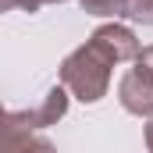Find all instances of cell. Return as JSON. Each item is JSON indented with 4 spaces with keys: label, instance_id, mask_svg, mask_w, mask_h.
<instances>
[{
    "label": "cell",
    "instance_id": "1",
    "mask_svg": "<svg viewBox=\"0 0 153 153\" xmlns=\"http://www.w3.org/2000/svg\"><path fill=\"white\" fill-rule=\"evenodd\" d=\"M61 85L75 100H82V103H96L111 89V64L85 43V46H78V50H71L64 57V64H61Z\"/></svg>",
    "mask_w": 153,
    "mask_h": 153
},
{
    "label": "cell",
    "instance_id": "2",
    "mask_svg": "<svg viewBox=\"0 0 153 153\" xmlns=\"http://www.w3.org/2000/svg\"><path fill=\"white\" fill-rule=\"evenodd\" d=\"M89 46L114 68V64H125V61H135L139 57V39L135 32L128 29V25H121V22H107V25H100L93 36H89Z\"/></svg>",
    "mask_w": 153,
    "mask_h": 153
},
{
    "label": "cell",
    "instance_id": "3",
    "mask_svg": "<svg viewBox=\"0 0 153 153\" xmlns=\"http://www.w3.org/2000/svg\"><path fill=\"white\" fill-rule=\"evenodd\" d=\"M117 100L128 114L135 117H153V71L132 61V68L117 82Z\"/></svg>",
    "mask_w": 153,
    "mask_h": 153
},
{
    "label": "cell",
    "instance_id": "4",
    "mask_svg": "<svg viewBox=\"0 0 153 153\" xmlns=\"http://www.w3.org/2000/svg\"><path fill=\"white\" fill-rule=\"evenodd\" d=\"M85 14H100V18H125V4L128 0H78Z\"/></svg>",
    "mask_w": 153,
    "mask_h": 153
},
{
    "label": "cell",
    "instance_id": "5",
    "mask_svg": "<svg viewBox=\"0 0 153 153\" xmlns=\"http://www.w3.org/2000/svg\"><path fill=\"white\" fill-rule=\"evenodd\" d=\"M125 18L135 22V25H153V0H128Z\"/></svg>",
    "mask_w": 153,
    "mask_h": 153
},
{
    "label": "cell",
    "instance_id": "6",
    "mask_svg": "<svg viewBox=\"0 0 153 153\" xmlns=\"http://www.w3.org/2000/svg\"><path fill=\"white\" fill-rule=\"evenodd\" d=\"M22 153H57V146L46 139V135H29L22 143Z\"/></svg>",
    "mask_w": 153,
    "mask_h": 153
},
{
    "label": "cell",
    "instance_id": "7",
    "mask_svg": "<svg viewBox=\"0 0 153 153\" xmlns=\"http://www.w3.org/2000/svg\"><path fill=\"white\" fill-rule=\"evenodd\" d=\"M22 143L25 139H4L0 135V153H22Z\"/></svg>",
    "mask_w": 153,
    "mask_h": 153
},
{
    "label": "cell",
    "instance_id": "8",
    "mask_svg": "<svg viewBox=\"0 0 153 153\" xmlns=\"http://www.w3.org/2000/svg\"><path fill=\"white\" fill-rule=\"evenodd\" d=\"M135 61H139V64H143V68H150V71H153V46H143V50H139V57H135Z\"/></svg>",
    "mask_w": 153,
    "mask_h": 153
},
{
    "label": "cell",
    "instance_id": "9",
    "mask_svg": "<svg viewBox=\"0 0 153 153\" xmlns=\"http://www.w3.org/2000/svg\"><path fill=\"white\" fill-rule=\"evenodd\" d=\"M146 146H150V153H153V117L146 121Z\"/></svg>",
    "mask_w": 153,
    "mask_h": 153
},
{
    "label": "cell",
    "instance_id": "10",
    "mask_svg": "<svg viewBox=\"0 0 153 153\" xmlns=\"http://www.w3.org/2000/svg\"><path fill=\"white\" fill-rule=\"evenodd\" d=\"M43 4H64V0H43Z\"/></svg>",
    "mask_w": 153,
    "mask_h": 153
}]
</instances>
